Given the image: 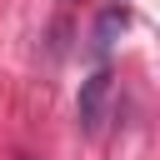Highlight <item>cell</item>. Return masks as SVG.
Returning a JSON list of instances; mask_svg holds the SVG:
<instances>
[{
  "instance_id": "7a4b0ae2",
  "label": "cell",
  "mask_w": 160,
  "mask_h": 160,
  "mask_svg": "<svg viewBox=\"0 0 160 160\" xmlns=\"http://www.w3.org/2000/svg\"><path fill=\"white\" fill-rule=\"evenodd\" d=\"M125 25H130V10H125V5H110V10L95 20V50L105 55V50L120 40V30H125Z\"/></svg>"
},
{
  "instance_id": "6da1fadb",
  "label": "cell",
  "mask_w": 160,
  "mask_h": 160,
  "mask_svg": "<svg viewBox=\"0 0 160 160\" xmlns=\"http://www.w3.org/2000/svg\"><path fill=\"white\" fill-rule=\"evenodd\" d=\"M105 100H110V70H95V75L80 85V100H75V120H80V130H100V120H105Z\"/></svg>"
}]
</instances>
